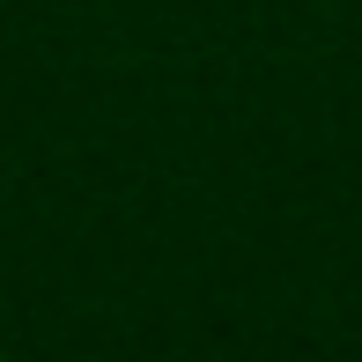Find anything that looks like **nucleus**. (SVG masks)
I'll return each mask as SVG.
<instances>
[{
    "instance_id": "f257e3e1",
    "label": "nucleus",
    "mask_w": 362,
    "mask_h": 362,
    "mask_svg": "<svg viewBox=\"0 0 362 362\" xmlns=\"http://www.w3.org/2000/svg\"><path fill=\"white\" fill-rule=\"evenodd\" d=\"M0 362H8V355H0Z\"/></svg>"
}]
</instances>
